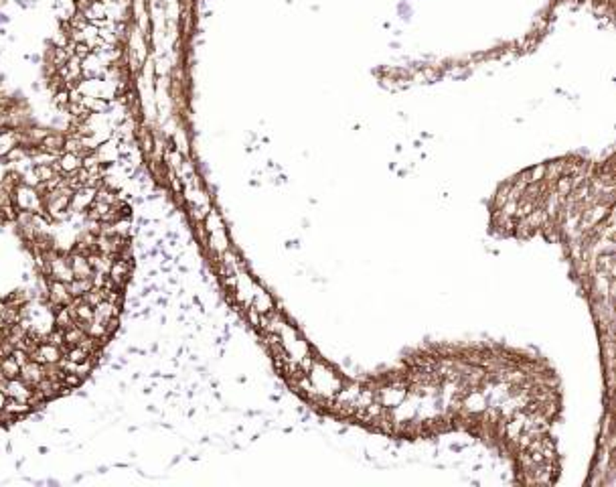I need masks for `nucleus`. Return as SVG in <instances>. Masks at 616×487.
Listing matches in <instances>:
<instances>
[{"instance_id":"f257e3e1","label":"nucleus","mask_w":616,"mask_h":487,"mask_svg":"<svg viewBox=\"0 0 616 487\" xmlns=\"http://www.w3.org/2000/svg\"><path fill=\"white\" fill-rule=\"evenodd\" d=\"M306 380L300 382V386L308 388V392L312 396H321V398H334L337 392L341 390V380L332 374L328 368H325L319 362H312L310 370L306 372Z\"/></svg>"},{"instance_id":"f03ea898","label":"nucleus","mask_w":616,"mask_h":487,"mask_svg":"<svg viewBox=\"0 0 616 487\" xmlns=\"http://www.w3.org/2000/svg\"><path fill=\"white\" fill-rule=\"evenodd\" d=\"M70 302H72V295L67 291V282H61V280L47 282V307H51V311L59 307H67Z\"/></svg>"},{"instance_id":"7ed1b4c3","label":"nucleus","mask_w":616,"mask_h":487,"mask_svg":"<svg viewBox=\"0 0 616 487\" xmlns=\"http://www.w3.org/2000/svg\"><path fill=\"white\" fill-rule=\"evenodd\" d=\"M4 396L8 398H14V400H23V402H29L31 394H33V388L29 384H25L21 377H14V380H6L4 382Z\"/></svg>"},{"instance_id":"20e7f679","label":"nucleus","mask_w":616,"mask_h":487,"mask_svg":"<svg viewBox=\"0 0 616 487\" xmlns=\"http://www.w3.org/2000/svg\"><path fill=\"white\" fill-rule=\"evenodd\" d=\"M25 384H29L31 388H35L36 384L45 377V366L29 360L25 366H21V375H19Z\"/></svg>"},{"instance_id":"39448f33","label":"nucleus","mask_w":616,"mask_h":487,"mask_svg":"<svg viewBox=\"0 0 616 487\" xmlns=\"http://www.w3.org/2000/svg\"><path fill=\"white\" fill-rule=\"evenodd\" d=\"M67 262L72 266L73 270V276L75 278H92V274H94V270H92V266L87 262V256H83V254H77V252H67Z\"/></svg>"},{"instance_id":"423d86ee","label":"nucleus","mask_w":616,"mask_h":487,"mask_svg":"<svg viewBox=\"0 0 616 487\" xmlns=\"http://www.w3.org/2000/svg\"><path fill=\"white\" fill-rule=\"evenodd\" d=\"M2 411L8 414L12 420H19V418H23V416H27V414L33 413V408L29 406V402L14 400V398H8V396H6V400H4V406H2Z\"/></svg>"},{"instance_id":"0eeeda50","label":"nucleus","mask_w":616,"mask_h":487,"mask_svg":"<svg viewBox=\"0 0 616 487\" xmlns=\"http://www.w3.org/2000/svg\"><path fill=\"white\" fill-rule=\"evenodd\" d=\"M21 375V366L12 360V358H2L0 360V377L6 382V380H14Z\"/></svg>"},{"instance_id":"6e6552de","label":"nucleus","mask_w":616,"mask_h":487,"mask_svg":"<svg viewBox=\"0 0 616 487\" xmlns=\"http://www.w3.org/2000/svg\"><path fill=\"white\" fill-rule=\"evenodd\" d=\"M89 289H92V278H73L72 282H67V291H70L72 299L83 297Z\"/></svg>"}]
</instances>
